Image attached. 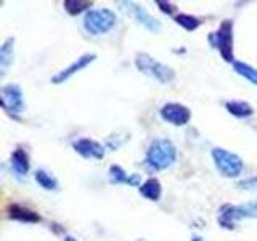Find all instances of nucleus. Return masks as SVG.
I'll return each mask as SVG.
<instances>
[{"mask_svg":"<svg viewBox=\"0 0 257 241\" xmlns=\"http://www.w3.org/2000/svg\"><path fill=\"white\" fill-rule=\"evenodd\" d=\"M177 159V148L175 145L167 138H156L149 145L146 151L145 164L149 171H162L170 167Z\"/></svg>","mask_w":257,"mask_h":241,"instance_id":"f257e3e1","label":"nucleus"},{"mask_svg":"<svg viewBox=\"0 0 257 241\" xmlns=\"http://www.w3.org/2000/svg\"><path fill=\"white\" fill-rule=\"evenodd\" d=\"M135 64H137L140 72H143V74L149 77H154L156 80H159L161 84H167L175 77V72L172 68L158 60H154V58L149 56L148 53H137V56H135Z\"/></svg>","mask_w":257,"mask_h":241,"instance_id":"f03ea898","label":"nucleus"},{"mask_svg":"<svg viewBox=\"0 0 257 241\" xmlns=\"http://www.w3.org/2000/svg\"><path fill=\"white\" fill-rule=\"evenodd\" d=\"M114 24H116V14L108 8L89 10L84 18V27L94 35L106 34L114 27Z\"/></svg>","mask_w":257,"mask_h":241,"instance_id":"7ed1b4c3","label":"nucleus"},{"mask_svg":"<svg viewBox=\"0 0 257 241\" xmlns=\"http://www.w3.org/2000/svg\"><path fill=\"white\" fill-rule=\"evenodd\" d=\"M212 159L217 167V171L222 174L224 177H228V179L238 177L243 172V167H245L243 159L238 155H235L232 151H227L224 148H214Z\"/></svg>","mask_w":257,"mask_h":241,"instance_id":"20e7f679","label":"nucleus"},{"mask_svg":"<svg viewBox=\"0 0 257 241\" xmlns=\"http://www.w3.org/2000/svg\"><path fill=\"white\" fill-rule=\"evenodd\" d=\"M254 219L257 217V200L248 201L245 204H238V206H224L220 211L219 222L224 225L225 229H233L235 222L241 221V219Z\"/></svg>","mask_w":257,"mask_h":241,"instance_id":"39448f33","label":"nucleus"},{"mask_svg":"<svg viewBox=\"0 0 257 241\" xmlns=\"http://www.w3.org/2000/svg\"><path fill=\"white\" fill-rule=\"evenodd\" d=\"M212 45L216 47L225 61H233V21L225 19L216 32L211 35Z\"/></svg>","mask_w":257,"mask_h":241,"instance_id":"423d86ee","label":"nucleus"},{"mask_svg":"<svg viewBox=\"0 0 257 241\" xmlns=\"http://www.w3.org/2000/svg\"><path fill=\"white\" fill-rule=\"evenodd\" d=\"M0 100H2V106L11 114H19L24 111V97L23 90L18 84H8L3 85L0 90Z\"/></svg>","mask_w":257,"mask_h":241,"instance_id":"0eeeda50","label":"nucleus"},{"mask_svg":"<svg viewBox=\"0 0 257 241\" xmlns=\"http://www.w3.org/2000/svg\"><path fill=\"white\" fill-rule=\"evenodd\" d=\"M119 5L124 11L132 14V16L137 19L141 26H145L148 31H151V32L161 31V21L156 19L154 16H151V14H149L141 5L135 3V2H119Z\"/></svg>","mask_w":257,"mask_h":241,"instance_id":"6e6552de","label":"nucleus"},{"mask_svg":"<svg viewBox=\"0 0 257 241\" xmlns=\"http://www.w3.org/2000/svg\"><path fill=\"white\" fill-rule=\"evenodd\" d=\"M161 118L172 126H185L191 118V111L180 103H166L161 108Z\"/></svg>","mask_w":257,"mask_h":241,"instance_id":"1a4fd4ad","label":"nucleus"},{"mask_svg":"<svg viewBox=\"0 0 257 241\" xmlns=\"http://www.w3.org/2000/svg\"><path fill=\"white\" fill-rule=\"evenodd\" d=\"M73 148L85 159H102L105 156L103 145L92 138H81L73 143Z\"/></svg>","mask_w":257,"mask_h":241,"instance_id":"9d476101","label":"nucleus"},{"mask_svg":"<svg viewBox=\"0 0 257 241\" xmlns=\"http://www.w3.org/2000/svg\"><path fill=\"white\" fill-rule=\"evenodd\" d=\"M95 58H97L95 53H85V55L79 56L73 64H71V66H68L66 69H63L61 72H58V74H56V76L52 79V82H53V84H61V82H64V80H68L71 76H74L76 72H79V71L84 69L85 66H89V64H90L92 61H94Z\"/></svg>","mask_w":257,"mask_h":241,"instance_id":"9b49d317","label":"nucleus"},{"mask_svg":"<svg viewBox=\"0 0 257 241\" xmlns=\"http://www.w3.org/2000/svg\"><path fill=\"white\" fill-rule=\"evenodd\" d=\"M8 217L13 219V221L27 222V224H32V222H39L40 221V216L39 214H35L34 211H31L29 208L21 206V204H10V206H8Z\"/></svg>","mask_w":257,"mask_h":241,"instance_id":"f8f14e48","label":"nucleus"},{"mask_svg":"<svg viewBox=\"0 0 257 241\" xmlns=\"http://www.w3.org/2000/svg\"><path fill=\"white\" fill-rule=\"evenodd\" d=\"M110 179L113 184H126L130 187H140V177L138 175H127L126 171L121 166L113 164L110 167Z\"/></svg>","mask_w":257,"mask_h":241,"instance_id":"ddd939ff","label":"nucleus"},{"mask_svg":"<svg viewBox=\"0 0 257 241\" xmlns=\"http://www.w3.org/2000/svg\"><path fill=\"white\" fill-rule=\"evenodd\" d=\"M140 195L143 196V198L149 200V201H158L161 198L162 195V187H161V182L158 179H148L146 182H143V184L140 185L138 188Z\"/></svg>","mask_w":257,"mask_h":241,"instance_id":"4468645a","label":"nucleus"},{"mask_svg":"<svg viewBox=\"0 0 257 241\" xmlns=\"http://www.w3.org/2000/svg\"><path fill=\"white\" fill-rule=\"evenodd\" d=\"M11 167L16 175L23 177L29 171V156L23 148H16L11 155Z\"/></svg>","mask_w":257,"mask_h":241,"instance_id":"2eb2a0df","label":"nucleus"},{"mask_svg":"<svg viewBox=\"0 0 257 241\" xmlns=\"http://www.w3.org/2000/svg\"><path fill=\"white\" fill-rule=\"evenodd\" d=\"M227 111L233 114L235 118H240V119H246L249 116L254 114V109L253 106L246 103V101H227L225 103Z\"/></svg>","mask_w":257,"mask_h":241,"instance_id":"dca6fc26","label":"nucleus"},{"mask_svg":"<svg viewBox=\"0 0 257 241\" xmlns=\"http://www.w3.org/2000/svg\"><path fill=\"white\" fill-rule=\"evenodd\" d=\"M13 43H15V40H13V37H10L3 42L2 48H0V69H2V76L13 61Z\"/></svg>","mask_w":257,"mask_h":241,"instance_id":"f3484780","label":"nucleus"},{"mask_svg":"<svg viewBox=\"0 0 257 241\" xmlns=\"http://www.w3.org/2000/svg\"><path fill=\"white\" fill-rule=\"evenodd\" d=\"M233 68H235V71H237L240 76L248 79L249 82H253L254 85H257V69L253 68L251 64L243 63V61H235L233 63Z\"/></svg>","mask_w":257,"mask_h":241,"instance_id":"a211bd4d","label":"nucleus"},{"mask_svg":"<svg viewBox=\"0 0 257 241\" xmlns=\"http://www.w3.org/2000/svg\"><path fill=\"white\" fill-rule=\"evenodd\" d=\"M34 177H35V182H37V184L44 190H56L58 188V182H56V179L44 169H39L37 172H35Z\"/></svg>","mask_w":257,"mask_h":241,"instance_id":"6ab92c4d","label":"nucleus"},{"mask_svg":"<svg viewBox=\"0 0 257 241\" xmlns=\"http://www.w3.org/2000/svg\"><path fill=\"white\" fill-rule=\"evenodd\" d=\"M175 23L180 24L185 31H195V29L199 27L201 24V21H199L196 16H193V14H187V13H180L175 16Z\"/></svg>","mask_w":257,"mask_h":241,"instance_id":"aec40b11","label":"nucleus"},{"mask_svg":"<svg viewBox=\"0 0 257 241\" xmlns=\"http://www.w3.org/2000/svg\"><path fill=\"white\" fill-rule=\"evenodd\" d=\"M63 5H64V10H66L69 14H79L84 10H87L89 6H92V2H82V0H66Z\"/></svg>","mask_w":257,"mask_h":241,"instance_id":"412c9836","label":"nucleus"},{"mask_svg":"<svg viewBox=\"0 0 257 241\" xmlns=\"http://www.w3.org/2000/svg\"><path fill=\"white\" fill-rule=\"evenodd\" d=\"M237 187L241 188V190H248V192H257V175H256V177L238 182Z\"/></svg>","mask_w":257,"mask_h":241,"instance_id":"4be33fe9","label":"nucleus"},{"mask_svg":"<svg viewBox=\"0 0 257 241\" xmlns=\"http://www.w3.org/2000/svg\"><path fill=\"white\" fill-rule=\"evenodd\" d=\"M159 5V8L164 11V13H167V14H172L174 13V10H175V6L172 5V3H167V2H161V0H158V2H156Z\"/></svg>","mask_w":257,"mask_h":241,"instance_id":"5701e85b","label":"nucleus"},{"mask_svg":"<svg viewBox=\"0 0 257 241\" xmlns=\"http://www.w3.org/2000/svg\"><path fill=\"white\" fill-rule=\"evenodd\" d=\"M191 241H203V238H201V237H195Z\"/></svg>","mask_w":257,"mask_h":241,"instance_id":"b1692460","label":"nucleus"},{"mask_svg":"<svg viewBox=\"0 0 257 241\" xmlns=\"http://www.w3.org/2000/svg\"><path fill=\"white\" fill-rule=\"evenodd\" d=\"M64 241H76L73 237H66V240H64Z\"/></svg>","mask_w":257,"mask_h":241,"instance_id":"393cba45","label":"nucleus"},{"mask_svg":"<svg viewBox=\"0 0 257 241\" xmlns=\"http://www.w3.org/2000/svg\"><path fill=\"white\" fill-rule=\"evenodd\" d=\"M138 241H145V240H138Z\"/></svg>","mask_w":257,"mask_h":241,"instance_id":"a878e982","label":"nucleus"}]
</instances>
